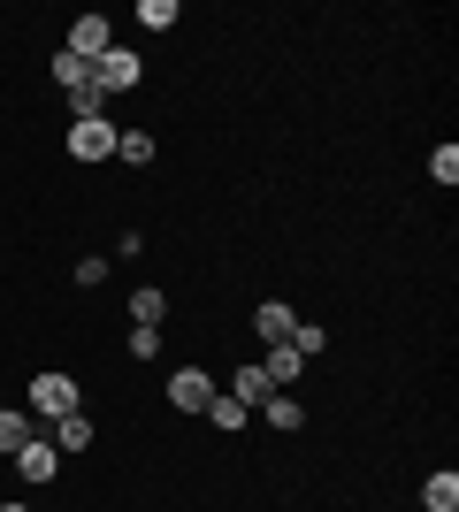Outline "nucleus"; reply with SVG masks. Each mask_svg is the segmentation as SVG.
<instances>
[{"label": "nucleus", "instance_id": "f257e3e1", "mask_svg": "<svg viewBox=\"0 0 459 512\" xmlns=\"http://www.w3.org/2000/svg\"><path fill=\"white\" fill-rule=\"evenodd\" d=\"M92 85H100V92L115 100V92H138V85H146V69H138V54H131V46H108V54L92 62Z\"/></svg>", "mask_w": 459, "mask_h": 512}, {"label": "nucleus", "instance_id": "f03ea898", "mask_svg": "<svg viewBox=\"0 0 459 512\" xmlns=\"http://www.w3.org/2000/svg\"><path fill=\"white\" fill-rule=\"evenodd\" d=\"M115 138H123V130H115L108 115H92V123H69V153H77V161H115Z\"/></svg>", "mask_w": 459, "mask_h": 512}, {"label": "nucleus", "instance_id": "7ed1b4c3", "mask_svg": "<svg viewBox=\"0 0 459 512\" xmlns=\"http://www.w3.org/2000/svg\"><path fill=\"white\" fill-rule=\"evenodd\" d=\"M31 413H46V421H62V413H77V383H69L62 367H46L39 383H31Z\"/></svg>", "mask_w": 459, "mask_h": 512}, {"label": "nucleus", "instance_id": "20e7f679", "mask_svg": "<svg viewBox=\"0 0 459 512\" xmlns=\"http://www.w3.org/2000/svg\"><path fill=\"white\" fill-rule=\"evenodd\" d=\"M108 46H115V31H108V16H77V23H69V46H62V54H77V62H100V54H108Z\"/></svg>", "mask_w": 459, "mask_h": 512}, {"label": "nucleus", "instance_id": "39448f33", "mask_svg": "<svg viewBox=\"0 0 459 512\" xmlns=\"http://www.w3.org/2000/svg\"><path fill=\"white\" fill-rule=\"evenodd\" d=\"M169 406L176 413H207V406H215V383H207L199 367H176V375H169Z\"/></svg>", "mask_w": 459, "mask_h": 512}, {"label": "nucleus", "instance_id": "423d86ee", "mask_svg": "<svg viewBox=\"0 0 459 512\" xmlns=\"http://www.w3.org/2000/svg\"><path fill=\"white\" fill-rule=\"evenodd\" d=\"M16 474H23V482H39V490H46V482L62 474V451L46 444V436H31V444L16 451Z\"/></svg>", "mask_w": 459, "mask_h": 512}, {"label": "nucleus", "instance_id": "0eeeda50", "mask_svg": "<svg viewBox=\"0 0 459 512\" xmlns=\"http://www.w3.org/2000/svg\"><path fill=\"white\" fill-rule=\"evenodd\" d=\"M253 329H261V344H291V329H299V314H291L284 299H268L261 314H253Z\"/></svg>", "mask_w": 459, "mask_h": 512}, {"label": "nucleus", "instance_id": "6e6552de", "mask_svg": "<svg viewBox=\"0 0 459 512\" xmlns=\"http://www.w3.org/2000/svg\"><path fill=\"white\" fill-rule=\"evenodd\" d=\"M261 375H268V383H276V390H291V383H299V375H306V360H299V352H291V344H268Z\"/></svg>", "mask_w": 459, "mask_h": 512}, {"label": "nucleus", "instance_id": "1a4fd4ad", "mask_svg": "<svg viewBox=\"0 0 459 512\" xmlns=\"http://www.w3.org/2000/svg\"><path fill=\"white\" fill-rule=\"evenodd\" d=\"M421 505H429V512H459V474L452 467L429 474V482H421Z\"/></svg>", "mask_w": 459, "mask_h": 512}, {"label": "nucleus", "instance_id": "9d476101", "mask_svg": "<svg viewBox=\"0 0 459 512\" xmlns=\"http://www.w3.org/2000/svg\"><path fill=\"white\" fill-rule=\"evenodd\" d=\"M230 398H238V406H268V398H276V383H268L261 367H238V383H230Z\"/></svg>", "mask_w": 459, "mask_h": 512}, {"label": "nucleus", "instance_id": "9b49d317", "mask_svg": "<svg viewBox=\"0 0 459 512\" xmlns=\"http://www.w3.org/2000/svg\"><path fill=\"white\" fill-rule=\"evenodd\" d=\"M161 314H169V291H153V283H146V291L131 299V329H161Z\"/></svg>", "mask_w": 459, "mask_h": 512}, {"label": "nucleus", "instance_id": "f8f14e48", "mask_svg": "<svg viewBox=\"0 0 459 512\" xmlns=\"http://www.w3.org/2000/svg\"><path fill=\"white\" fill-rule=\"evenodd\" d=\"M92 444V421L85 413H62V421H54V451H85Z\"/></svg>", "mask_w": 459, "mask_h": 512}, {"label": "nucleus", "instance_id": "ddd939ff", "mask_svg": "<svg viewBox=\"0 0 459 512\" xmlns=\"http://www.w3.org/2000/svg\"><path fill=\"white\" fill-rule=\"evenodd\" d=\"M153 153H161V146H153L146 130H123V138H115V161H131V169H146Z\"/></svg>", "mask_w": 459, "mask_h": 512}, {"label": "nucleus", "instance_id": "4468645a", "mask_svg": "<svg viewBox=\"0 0 459 512\" xmlns=\"http://www.w3.org/2000/svg\"><path fill=\"white\" fill-rule=\"evenodd\" d=\"M245 413H253V406H238L230 390H215V406H207V421H215L222 436H230V428H245Z\"/></svg>", "mask_w": 459, "mask_h": 512}, {"label": "nucleus", "instance_id": "2eb2a0df", "mask_svg": "<svg viewBox=\"0 0 459 512\" xmlns=\"http://www.w3.org/2000/svg\"><path fill=\"white\" fill-rule=\"evenodd\" d=\"M23 444H31V413H0V451L16 459Z\"/></svg>", "mask_w": 459, "mask_h": 512}, {"label": "nucleus", "instance_id": "dca6fc26", "mask_svg": "<svg viewBox=\"0 0 459 512\" xmlns=\"http://www.w3.org/2000/svg\"><path fill=\"white\" fill-rule=\"evenodd\" d=\"M306 421V406H299V398H284V390H276V398H268V428H284V436H291V428H299Z\"/></svg>", "mask_w": 459, "mask_h": 512}, {"label": "nucleus", "instance_id": "f3484780", "mask_svg": "<svg viewBox=\"0 0 459 512\" xmlns=\"http://www.w3.org/2000/svg\"><path fill=\"white\" fill-rule=\"evenodd\" d=\"M429 176H437V184H459V146H437V153H429Z\"/></svg>", "mask_w": 459, "mask_h": 512}, {"label": "nucleus", "instance_id": "a211bd4d", "mask_svg": "<svg viewBox=\"0 0 459 512\" xmlns=\"http://www.w3.org/2000/svg\"><path fill=\"white\" fill-rule=\"evenodd\" d=\"M138 23H146V31H169V23H176V0H146V8H138Z\"/></svg>", "mask_w": 459, "mask_h": 512}, {"label": "nucleus", "instance_id": "6ab92c4d", "mask_svg": "<svg viewBox=\"0 0 459 512\" xmlns=\"http://www.w3.org/2000/svg\"><path fill=\"white\" fill-rule=\"evenodd\" d=\"M0 512H23V505H0Z\"/></svg>", "mask_w": 459, "mask_h": 512}]
</instances>
